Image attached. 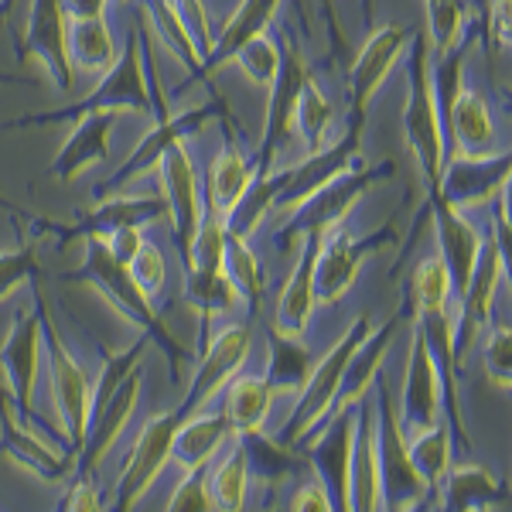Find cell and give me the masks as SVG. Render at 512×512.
I'll return each instance as SVG.
<instances>
[{
    "mask_svg": "<svg viewBox=\"0 0 512 512\" xmlns=\"http://www.w3.org/2000/svg\"><path fill=\"white\" fill-rule=\"evenodd\" d=\"M113 110V113H144V117H168L171 106L164 103V93L158 89V79L147 69V41L137 28L127 31L123 52L113 59L110 69L103 72V79L96 82V89L82 99L59 106V110L45 113H28V117L11 120L4 130H31V127H59V123H72L86 113Z\"/></svg>",
    "mask_w": 512,
    "mask_h": 512,
    "instance_id": "6da1fadb",
    "label": "cell"
},
{
    "mask_svg": "<svg viewBox=\"0 0 512 512\" xmlns=\"http://www.w3.org/2000/svg\"><path fill=\"white\" fill-rule=\"evenodd\" d=\"M69 280H86L89 287H96V291L147 338V342L158 345V352L171 362V376L175 379L181 376L185 362H192V352L171 335V328L164 325V318L158 315L154 297H147L140 291L134 284V277H130V270L113 260L99 239H86V260H82L79 270H72Z\"/></svg>",
    "mask_w": 512,
    "mask_h": 512,
    "instance_id": "7a4b0ae2",
    "label": "cell"
},
{
    "mask_svg": "<svg viewBox=\"0 0 512 512\" xmlns=\"http://www.w3.org/2000/svg\"><path fill=\"white\" fill-rule=\"evenodd\" d=\"M403 137H407V147L427 185V195H434L437 185H441L444 161H448V140H444V123L431 89V45H427V35L410 38Z\"/></svg>",
    "mask_w": 512,
    "mask_h": 512,
    "instance_id": "3957f363",
    "label": "cell"
},
{
    "mask_svg": "<svg viewBox=\"0 0 512 512\" xmlns=\"http://www.w3.org/2000/svg\"><path fill=\"white\" fill-rule=\"evenodd\" d=\"M383 178H393V161L373 164V168H369L366 161L352 164L349 171H342V175L328 181L325 188H318L311 198H304L301 205H294L291 212H284V216H280L274 236H270V239H274V246L284 253L304 236L325 239L332 229H338L345 219H349L355 202H359V198L366 195L373 185H379Z\"/></svg>",
    "mask_w": 512,
    "mask_h": 512,
    "instance_id": "277c9868",
    "label": "cell"
},
{
    "mask_svg": "<svg viewBox=\"0 0 512 512\" xmlns=\"http://www.w3.org/2000/svg\"><path fill=\"white\" fill-rule=\"evenodd\" d=\"M373 403H376V454H379V495H383V509L403 512L420 509L427 502V485L410 461L407 434L396 417V403L390 396V379L383 373L373 383Z\"/></svg>",
    "mask_w": 512,
    "mask_h": 512,
    "instance_id": "5b68a950",
    "label": "cell"
},
{
    "mask_svg": "<svg viewBox=\"0 0 512 512\" xmlns=\"http://www.w3.org/2000/svg\"><path fill=\"white\" fill-rule=\"evenodd\" d=\"M369 328H373L369 318H355L349 325V332L338 338L321 359H315V369H311L308 379H304V386L297 390V403H294L291 417H287V424L280 427V434H277L280 444L297 448L304 437H311L318 431L321 420L332 414V403L338 396V383H342L345 366H349L352 352L359 349L362 338L369 335Z\"/></svg>",
    "mask_w": 512,
    "mask_h": 512,
    "instance_id": "8992f818",
    "label": "cell"
},
{
    "mask_svg": "<svg viewBox=\"0 0 512 512\" xmlns=\"http://www.w3.org/2000/svg\"><path fill=\"white\" fill-rule=\"evenodd\" d=\"M31 287H35V301H38L35 308L41 318V349H45V359H48L52 400H55V410H59V434L72 451H79L82 437H86V424H89V390H93V386H89L76 355L69 352V345L62 342L59 325H55L52 311H48L45 297L38 291V280Z\"/></svg>",
    "mask_w": 512,
    "mask_h": 512,
    "instance_id": "52a82bcc",
    "label": "cell"
},
{
    "mask_svg": "<svg viewBox=\"0 0 512 512\" xmlns=\"http://www.w3.org/2000/svg\"><path fill=\"white\" fill-rule=\"evenodd\" d=\"M509 277V246L499 236H485L482 239V253L472 270L465 294L454 301V315H451V352H454V366H465L468 352L478 345L485 325L492 321L495 308V294L499 284Z\"/></svg>",
    "mask_w": 512,
    "mask_h": 512,
    "instance_id": "ba28073f",
    "label": "cell"
},
{
    "mask_svg": "<svg viewBox=\"0 0 512 512\" xmlns=\"http://www.w3.org/2000/svg\"><path fill=\"white\" fill-rule=\"evenodd\" d=\"M0 454L48 485H62L76 475V451L69 444L55 448L48 437L35 431V424L18 414V403L7 390L4 376H0Z\"/></svg>",
    "mask_w": 512,
    "mask_h": 512,
    "instance_id": "9c48e42d",
    "label": "cell"
},
{
    "mask_svg": "<svg viewBox=\"0 0 512 512\" xmlns=\"http://www.w3.org/2000/svg\"><path fill=\"white\" fill-rule=\"evenodd\" d=\"M212 117H229V106L222 96L205 99L202 106H192V110H185V113H168V117H161L158 123H154L151 134H147L134 151H130V158L96 188L93 198H106V195L123 192V188H127L134 178L144 175V171L158 168L164 151H171V147L181 144V140H188V137H195L198 130H205V123H209Z\"/></svg>",
    "mask_w": 512,
    "mask_h": 512,
    "instance_id": "30bf717a",
    "label": "cell"
},
{
    "mask_svg": "<svg viewBox=\"0 0 512 512\" xmlns=\"http://www.w3.org/2000/svg\"><path fill=\"white\" fill-rule=\"evenodd\" d=\"M355 414H359V403L332 410V414L318 424V431L301 441V444H308L304 461H308V468L321 482L332 509L338 512L349 509V465H352Z\"/></svg>",
    "mask_w": 512,
    "mask_h": 512,
    "instance_id": "8fae6325",
    "label": "cell"
},
{
    "mask_svg": "<svg viewBox=\"0 0 512 512\" xmlns=\"http://www.w3.org/2000/svg\"><path fill=\"white\" fill-rule=\"evenodd\" d=\"M386 243H393V226H383L369 236H352L342 226L332 229L318 246L315 256V297L318 304H338L345 294L352 291L359 267L366 263V256L383 250Z\"/></svg>",
    "mask_w": 512,
    "mask_h": 512,
    "instance_id": "7c38bea8",
    "label": "cell"
},
{
    "mask_svg": "<svg viewBox=\"0 0 512 512\" xmlns=\"http://www.w3.org/2000/svg\"><path fill=\"white\" fill-rule=\"evenodd\" d=\"M65 35H69V18L62 11V0H31L18 55L24 62H38L55 89L69 96L76 93V69L69 62Z\"/></svg>",
    "mask_w": 512,
    "mask_h": 512,
    "instance_id": "4fadbf2b",
    "label": "cell"
},
{
    "mask_svg": "<svg viewBox=\"0 0 512 512\" xmlns=\"http://www.w3.org/2000/svg\"><path fill=\"white\" fill-rule=\"evenodd\" d=\"M181 420L185 417H181L178 410H168V414H158L140 427L134 448L127 454V465H123V472L117 478V495H113V509L117 512L134 509L147 495V489L158 482V475L168 468L171 441H175V431H178Z\"/></svg>",
    "mask_w": 512,
    "mask_h": 512,
    "instance_id": "5bb4252c",
    "label": "cell"
},
{
    "mask_svg": "<svg viewBox=\"0 0 512 512\" xmlns=\"http://www.w3.org/2000/svg\"><path fill=\"white\" fill-rule=\"evenodd\" d=\"M250 349H253V332L243 321H239V325H226L212 342H205L192 383H188L185 396H181V403L175 407L178 414L192 417L198 410L209 407L212 396L219 390H226L229 379L243 369V362L250 359Z\"/></svg>",
    "mask_w": 512,
    "mask_h": 512,
    "instance_id": "9a60e30c",
    "label": "cell"
},
{
    "mask_svg": "<svg viewBox=\"0 0 512 512\" xmlns=\"http://www.w3.org/2000/svg\"><path fill=\"white\" fill-rule=\"evenodd\" d=\"M311 65L304 62L301 48H297L294 38H284V48H280V69L274 82L267 86V117H263V134H260V151H256L253 168L267 171L274 168L277 147L284 144L287 134H291V117H294V103L301 96V86L308 82Z\"/></svg>",
    "mask_w": 512,
    "mask_h": 512,
    "instance_id": "2e32d148",
    "label": "cell"
},
{
    "mask_svg": "<svg viewBox=\"0 0 512 512\" xmlns=\"http://www.w3.org/2000/svg\"><path fill=\"white\" fill-rule=\"evenodd\" d=\"M414 31L407 24H383L366 38L362 52L355 55L352 72H349V99H352V127H366L369 103L383 89V82L390 79L393 65L400 62L403 48L410 45Z\"/></svg>",
    "mask_w": 512,
    "mask_h": 512,
    "instance_id": "e0dca14e",
    "label": "cell"
},
{
    "mask_svg": "<svg viewBox=\"0 0 512 512\" xmlns=\"http://www.w3.org/2000/svg\"><path fill=\"white\" fill-rule=\"evenodd\" d=\"M158 171H161L164 202H168V219H171V226H175L178 256H185L198 222L205 216L202 175L195 171L192 151L185 147V140L171 147V151H164V158L158 161Z\"/></svg>",
    "mask_w": 512,
    "mask_h": 512,
    "instance_id": "ac0fdd59",
    "label": "cell"
},
{
    "mask_svg": "<svg viewBox=\"0 0 512 512\" xmlns=\"http://www.w3.org/2000/svg\"><path fill=\"white\" fill-rule=\"evenodd\" d=\"M140 400V369H130L127 376L113 386V393L89 414L86 437H82L79 451H76V475H96L99 461L113 451V444L120 441V434L127 431L130 417L137 410Z\"/></svg>",
    "mask_w": 512,
    "mask_h": 512,
    "instance_id": "d6986e66",
    "label": "cell"
},
{
    "mask_svg": "<svg viewBox=\"0 0 512 512\" xmlns=\"http://www.w3.org/2000/svg\"><path fill=\"white\" fill-rule=\"evenodd\" d=\"M38 366H41V318L35 311H18L11 321V332L0 342V376H4L7 390H11L18 414L35 424V383H38Z\"/></svg>",
    "mask_w": 512,
    "mask_h": 512,
    "instance_id": "ffe728a7",
    "label": "cell"
},
{
    "mask_svg": "<svg viewBox=\"0 0 512 512\" xmlns=\"http://www.w3.org/2000/svg\"><path fill=\"white\" fill-rule=\"evenodd\" d=\"M509 168H512V154L509 147H502L499 154L489 158H461V154H448L441 171V185L434 195H441L444 202H451L454 209L468 212L478 205H489L499 188L509 185Z\"/></svg>",
    "mask_w": 512,
    "mask_h": 512,
    "instance_id": "44dd1931",
    "label": "cell"
},
{
    "mask_svg": "<svg viewBox=\"0 0 512 512\" xmlns=\"http://www.w3.org/2000/svg\"><path fill=\"white\" fill-rule=\"evenodd\" d=\"M396 417H400V427L407 437H414L420 431H427V427H434L437 420H444L441 417V379H437L431 345H427L420 328H414V342H410Z\"/></svg>",
    "mask_w": 512,
    "mask_h": 512,
    "instance_id": "7402d4cb",
    "label": "cell"
},
{
    "mask_svg": "<svg viewBox=\"0 0 512 512\" xmlns=\"http://www.w3.org/2000/svg\"><path fill=\"white\" fill-rule=\"evenodd\" d=\"M427 212L434 219V236H437V256L444 260L451 277V291L454 301L465 294L468 280H472V270L478 263V253H482V233L468 212L454 209L451 202H444L441 195H427Z\"/></svg>",
    "mask_w": 512,
    "mask_h": 512,
    "instance_id": "603a6c76",
    "label": "cell"
},
{
    "mask_svg": "<svg viewBox=\"0 0 512 512\" xmlns=\"http://www.w3.org/2000/svg\"><path fill=\"white\" fill-rule=\"evenodd\" d=\"M359 137H362V127H349V134L338 140V144L332 140L328 147L308 154V161L287 168V181H284V188H280L270 216H284V212H291L294 205H301L304 198H311L332 178H338L342 171H349L352 164H359L362 161L359 158Z\"/></svg>",
    "mask_w": 512,
    "mask_h": 512,
    "instance_id": "cb8c5ba5",
    "label": "cell"
},
{
    "mask_svg": "<svg viewBox=\"0 0 512 512\" xmlns=\"http://www.w3.org/2000/svg\"><path fill=\"white\" fill-rule=\"evenodd\" d=\"M444 137H448V154H461V158H489V154L502 151L492 106L478 89H458L448 117H444Z\"/></svg>",
    "mask_w": 512,
    "mask_h": 512,
    "instance_id": "d4e9b609",
    "label": "cell"
},
{
    "mask_svg": "<svg viewBox=\"0 0 512 512\" xmlns=\"http://www.w3.org/2000/svg\"><path fill=\"white\" fill-rule=\"evenodd\" d=\"M113 127H117V113L113 110L86 113V117L72 120V134L65 137L59 154L52 158V168H48L52 178L62 181V185H72V181L86 175L89 168L106 161Z\"/></svg>",
    "mask_w": 512,
    "mask_h": 512,
    "instance_id": "484cf974",
    "label": "cell"
},
{
    "mask_svg": "<svg viewBox=\"0 0 512 512\" xmlns=\"http://www.w3.org/2000/svg\"><path fill=\"white\" fill-rule=\"evenodd\" d=\"M349 509L355 512L383 509V495H379V454H376V403L369 393L359 400V414H355L352 465H349Z\"/></svg>",
    "mask_w": 512,
    "mask_h": 512,
    "instance_id": "4316f807",
    "label": "cell"
},
{
    "mask_svg": "<svg viewBox=\"0 0 512 512\" xmlns=\"http://www.w3.org/2000/svg\"><path fill=\"white\" fill-rule=\"evenodd\" d=\"M301 250H297V260L287 274L284 291L277 297V311H274V328L284 335H304L315 318L318 297H315V256L321 239L318 236H304L297 239Z\"/></svg>",
    "mask_w": 512,
    "mask_h": 512,
    "instance_id": "83f0119b",
    "label": "cell"
},
{
    "mask_svg": "<svg viewBox=\"0 0 512 512\" xmlns=\"http://www.w3.org/2000/svg\"><path fill=\"white\" fill-rule=\"evenodd\" d=\"M437 509L448 512H485V509H506L509 506V482L495 478L489 468L478 461L451 465L437 492Z\"/></svg>",
    "mask_w": 512,
    "mask_h": 512,
    "instance_id": "f1b7e54d",
    "label": "cell"
},
{
    "mask_svg": "<svg viewBox=\"0 0 512 512\" xmlns=\"http://www.w3.org/2000/svg\"><path fill=\"white\" fill-rule=\"evenodd\" d=\"M236 441V427L229 414H192L178 424L171 441V461L185 472H205L229 444Z\"/></svg>",
    "mask_w": 512,
    "mask_h": 512,
    "instance_id": "f546056e",
    "label": "cell"
},
{
    "mask_svg": "<svg viewBox=\"0 0 512 512\" xmlns=\"http://www.w3.org/2000/svg\"><path fill=\"white\" fill-rule=\"evenodd\" d=\"M400 328V315L383 321L379 328H369V335L359 342V349L352 352L349 366L342 373V383H338V396L332 403V410H342V407H352L359 403L362 396L373 390L376 376L383 373V359H386V349L393 345V335Z\"/></svg>",
    "mask_w": 512,
    "mask_h": 512,
    "instance_id": "4dcf8cb0",
    "label": "cell"
},
{
    "mask_svg": "<svg viewBox=\"0 0 512 512\" xmlns=\"http://www.w3.org/2000/svg\"><path fill=\"white\" fill-rule=\"evenodd\" d=\"M253 175H256L253 161L246 158L239 140L233 134H226V147L212 158L209 171H205V178H202L205 209L226 216V212L239 202V195L246 192V185L253 181Z\"/></svg>",
    "mask_w": 512,
    "mask_h": 512,
    "instance_id": "1f68e13d",
    "label": "cell"
},
{
    "mask_svg": "<svg viewBox=\"0 0 512 512\" xmlns=\"http://www.w3.org/2000/svg\"><path fill=\"white\" fill-rule=\"evenodd\" d=\"M277 11H280V0H239L233 18L222 24V31L216 35V45H212L209 59H205V72H209V79L216 69L233 62V55L246 45V41L263 35V31L274 24Z\"/></svg>",
    "mask_w": 512,
    "mask_h": 512,
    "instance_id": "d6a6232c",
    "label": "cell"
},
{
    "mask_svg": "<svg viewBox=\"0 0 512 512\" xmlns=\"http://www.w3.org/2000/svg\"><path fill=\"white\" fill-rule=\"evenodd\" d=\"M335 106L332 99L325 96V89L318 86L315 76H308V82L301 86V96L294 103V117H291V130H297L308 147V154L321 151L335 140Z\"/></svg>",
    "mask_w": 512,
    "mask_h": 512,
    "instance_id": "836d02e7",
    "label": "cell"
},
{
    "mask_svg": "<svg viewBox=\"0 0 512 512\" xmlns=\"http://www.w3.org/2000/svg\"><path fill=\"white\" fill-rule=\"evenodd\" d=\"M205 489H209L212 509L239 512L246 506L250 465H246V451H243V444H239V434H236V441L229 444V451L205 468Z\"/></svg>",
    "mask_w": 512,
    "mask_h": 512,
    "instance_id": "e575fe53",
    "label": "cell"
},
{
    "mask_svg": "<svg viewBox=\"0 0 512 512\" xmlns=\"http://www.w3.org/2000/svg\"><path fill=\"white\" fill-rule=\"evenodd\" d=\"M270 359H267V383L274 386V393H297L304 386V379L315 369V355L304 345V335H284L270 332Z\"/></svg>",
    "mask_w": 512,
    "mask_h": 512,
    "instance_id": "d590c367",
    "label": "cell"
},
{
    "mask_svg": "<svg viewBox=\"0 0 512 512\" xmlns=\"http://www.w3.org/2000/svg\"><path fill=\"white\" fill-rule=\"evenodd\" d=\"M407 451L427 485V499H437L444 475H448V468L454 465V437H451L448 420H437L427 431L407 437Z\"/></svg>",
    "mask_w": 512,
    "mask_h": 512,
    "instance_id": "8d00e7d4",
    "label": "cell"
},
{
    "mask_svg": "<svg viewBox=\"0 0 512 512\" xmlns=\"http://www.w3.org/2000/svg\"><path fill=\"white\" fill-rule=\"evenodd\" d=\"M222 270L233 280L239 304H246V311L256 318L263 301V291H267V270H263L260 256L253 253L250 239L226 233V253H222Z\"/></svg>",
    "mask_w": 512,
    "mask_h": 512,
    "instance_id": "74e56055",
    "label": "cell"
},
{
    "mask_svg": "<svg viewBox=\"0 0 512 512\" xmlns=\"http://www.w3.org/2000/svg\"><path fill=\"white\" fill-rule=\"evenodd\" d=\"M144 11H147V18H151V28L158 31L161 41L168 45V52L175 55V59H181V65L192 72V79L209 86L205 59H202V52H198L195 38L188 35V28H185V21H181L175 0H144Z\"/></svg>",
    "mask_w": 512,
    "mask_h": 512,
    "instance_id": "f35d334b",
    "label": "cell"
},
{
    "mask_svg": "<svg viewBox=\"0 0 512 512\" xmlns=\"http://www.w3.org/2000/svg\"><path fill=\"white\" fill-rule=\"evenodd\" d=\"M226 390V414L233 420L236 434L246 431H263L267 414L274 407V386L267 383V376H233Z\"/></svg>",
    "mask_w": 512,
    "mask_h": 512,
    "instance_id": "ab89813d",
    "label": "cell"
},
{
    "mask_svg": "<svg viewBox=\"0 0 512 512\" xmlns=\"http://www.w3.org/2000/svg\"><path fill=\"white\" fill-rule=\"evenodd\" d=\"M239 444L246 451V465H250V478H260L263 485H280L287 482L297 468H304V454H294V448L280 444L277 437L270 441L263 431H246L239 434Z\"/></svg>",
    "mask_w": 512,
    "mask_h": 512,
    "instance_id": "60d3db41",
    "label": "cell"
},
{
    "mask_svg": "<svg viewBox=\"0 0 512 512\" xmlns=\"http://www.w3.org/2000/svg\"><path fill=\"white\" fill-rule=\"evenodd\" d=\"M185 297L195 304L198 311V325H202V345L209 342V328L212 321L229 315L239 304L233 280L226 277V270H212V274H198L188 270L185 274Z\"/></svg>",
    "mask_w": 512,
    "mask_h": 512,
    "instance_id": "b9f144b4",
    "label": "cell"
},
{
    "mask_svg": "<svg viewBox=\"0 0 512 512\" xmlns=\"http://www.w3.org/2000/svg\"><path fill=\"white\" fill-rule=\"evenodd\" d=\"M65 45H69L72 69H82V72H106L113 65V59H117V41H113V31H110V24H106V18L69 21Z\"/></svg>",
    "mask_w": 512,
    "mask_h": 512,
    "instance_id": "7bdbcfd3",
    "label": "cell"
},
{
    "mask_svg": "<svg viewBox=\"0 0 512 512\" xmlns=\"http://www.w3.org/2000/svg\"><path fill=\"white\" fill-rule=\"evenodd\" d=\"M427 4V45L431 55H444L461 41L468 28H478L472 21V0H424ZM482 38V31H478Z\"/></svg>",
    "mask_w": 512,
    "mask_h": 512,
    "instance_id": "ee69618b",
    "label": "cell"
},
{
    "mask_svg": "<svg viewBox=\"0 0 512 512\" xmlns=\"http://www.w3.org/2000/svg\"><path fill=\"white\" fill-rule=\"evenodd\" d=\"M410 291H414V315L417 311H451L454 291H451V277L441 256L431 253L417 263Z\"/></svg>",
    "mask_w": 512,
    "mask_h": 512,
    "instance_id": "f6af8a7d",
    "label": "cell"
},
{
    "mask_svg": "<svg viewBox=\"0 0 512 512\" xmlns=\"http://www.w3.org/2000/svg\"><path fill=\"white\" fill-rule=\"evenodd\" d=\"M233 62L239 65V72H243L253 86L267 89L270 82H274L277 69H280V45L267 35V31H263V35L250 38L243 48H239V52L233 55Z\"/></svg>",
    "mask_w": 512,
    "mask_h": 512,
    "instance_id": "bcb514c9",
    "label": "cell"
},
{
    "mask_svg": "<svg viewBox=\"0 0 512 512\" xmlns=\"http://www.w3.org/2000/svg\"><path fill=\"white\" fill-rule=\"evenodd\" d=\"M41 277V263L35 250V236H28L21 246L0 253V301H7L21 284H35Z\"/></svg>",
    "mask_w": 512,
    "mask_h": 512,
    "instance_id": "7dc6e473",
    "label": "cell"
},
{
    "mask_svg": "<svg viewBox=\"0 0 512 512\" xmlns=\"http://www.w3.org/2000/svg\"><path fill=\"white\" fill-rule=\"evenodd\" d=\"M482 362L492 383L509 393V386H512V328L509 325L489 328L485 345H482Z\"/></svg>",
    "mask_w": 512,
    "mask_h": 512,
    "instance_id": "c3c4849f",
    "label": "cell"
},
{
    "mask_svg": "<svg viewBox=\"0 0 512 512\" xmlns=\"http://www.w3.org/2000/svg\"><path fill=\"white\" fill-rule=\"evenodd\" d=\"M127 270H130V277H134V284L147 297H158L164 291V280H168V260H164V253L151 243V239L140 243L134 260L127 263Z\"/></svg>",
    "mask_w": 512,
    "mask_h": 512,
    "instance_id": "681fc988",
    "label": "cell"
},
{
    "mask_svg": "<svg viewBox=\"0 0 512 512\" xmlns=\"http://www.w3.org/2000/svg\"><path fill=\"white\" fill-rule=\"evenodd\" d=\"M168 512H209L212 509V499H209V489H205V472H185V478L178 482V489L171 492Z\"/></svg>",
    "mask_w": 512,
    "mask_h": 512,
    "instance_id": "f907efd6",
    "label": "cell"
},
{
    "mask_svg": "<svg viewBox=\"0 0 512 512\" xmlns=\"http://www.w3.org/2000/svg\"><path fill=\"white\" fill-rule=\"evenodd\" d=\"M181 21H185L188 35L195 38L198 52H202V59H209L212 45H216V35H212V24H209V11H205L202 0H175Z\"/></svg>",
    "mask_w": 512,
    "mask_h": 512,
    "instance_id": "816d5d0a",
    "label": "cell"
},
{
    "mask_svg": "<svg viewBox=\"0 0 512 512\" xmlns=\"http://www.w3.org/2000/svg\"><path fill=\"white\" fill-rule=\"evenodd\" d=\"M482 38L492 41V45H502V52H509V45H512V0H485Z\"/></svg>",
    "mask_w": 512,
    "mask_h": 512,
    "instance_id": "f5cc1de1",
    "label": "cell"
},
{
    "mask_svg": "<svg viewBox=\"0 0 512 512\" xmlns=\"http://www.w3.org/2000/svg\"><path fill=\"white\" fill-rule=\"evenodd\" d=\"M59 509L65 512H99L103 509V499H99V489L89 475H76L69 482V492L59 502Z\"/></svg>",
    "mask_w": 512,
    "mask_h": 512,
    "instance_id": "db71d44e",
    "label": "cell"
},
{
    "mask_svg": "<svg viewBox=\"0 0 512 512\" xmlns=\"http://www.w3.org/2000/svg\"><path fill=\"white\" fill-rule=\"evenodd\" d=\"M99 243L106 246V253L113 256L117 263L127 267L130 260H134V253L140 250V243H144V229L137 226H127V229H113V233L99 236Z\"/></svg>",
    "mask_w": 512,
    "mask_h": 512,
    "instance_id": "11a10c76",
    "label": "cell"
},
{
    "mask_svg": "<svg viewBox=\"0 0 512 512\" xmlns=\"http://www.w3.org/2000/svg\"><path fill=\"white\" fill-rule=\"evenodd\" d=\"M291 509L294 512H332V502H328L325 489H321V482L315 478L311 485H301V489L294 492Z\"/></svg>",
    "mask_w": 512,
    "mask_h": 512,
    "instance_id": "9f6ffc18",
    "label": "cell"
},
{
    "mask_svg": "<svg viewBox=\"0 0 512 512\" xmlns=\"http://www.w3.org/2000/svg\"><path fill=\"white\" fill-rule=\"evenodd\" d=\"M113 0H62V11L69 21H93V18H106V7Z\"/></svg>",
    "mask_w": 512,
    "mask_h": 512,
    "instance_id": "6f0895ef",
    "label": "cell"
},
{
    "mask_svg": "<svg viewBox=\"0 0 512 512\" xmlns=\"http://www.w3.org/2000/svg\"><path fill=\"white\" fill-rule=\"evenodd\" d=\"M472 21L478 24V31H482V24H485V0H472Z\"/></svg>",
    "mask_w": 512,
    "mask_h": 512,
    "instance_id": "680465c9",
    "label": "cell"
},
{
    "mask_svg": "<svg viewBox=\"0 0 512 512\" xmlns=\"http://www.w3.org/2000/svg\"><path fill=\"white\" fill-rule=\"evenodd\" d=\"M0 82H18L14 76H7V72H0Z\"/></svg>",
    "mask_w": 512,
    "mask_h": 512,
    "instance_id": "91938a15",
    "label": "cell"
},
{
    "mask_svg": "<svg viewBox=\"0 0 512 512\" xmlns=\"http://www.w3.org/2000/svg\"><path fill=\"white\" fill-rule=\"evenodd\" d=\"M117 4H127V0H117Z\"/></svg>",
    "mask_w": 512,
    "mask_h": 512,
    "instance_id": "94428289",
    "label": "cell"
},
{
    "mask_svg": "<svg viewBox=\"0 0 512 512\" xmlns=\"http://www.w3.org/2000/svg\"><path fill=\"white\" fill-rule=\"evenodd\" d=\"M366 4H373V0H366Z\"/></svg>",
    "mask_w": 512,
    "mask_h": 512,
    "instance_id": "6125c7cd",
    "label": "cell"
}]
</instances>
